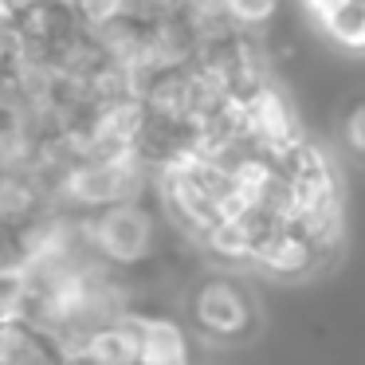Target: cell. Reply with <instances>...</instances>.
<instances>
[{"instance_id":"5b68a950","label":"cell","mask_w":365,"mask_h":365,"mask_svg":"<svg viewBox=\"0 0 365 365\" xmlns=\"http://www.w3.org/2000/svg\"><path fill=\"white\" fill-rule=\"evenodd\" d=\"M138 326V365H189V334L173 318L134 314Z\"/></svg>"},{"instance_id":"9c48e42d","label":"cell","mask_w":365,"mask_h":365,"mask_svg":"<svg viewBox=\"0 0 365 365\" xmlns=\"http://www.w3.org/2000/svg\"><path fill=\"white\" fill-rule=\"evenodd\" d=\"M56 0H0V9H9L12 16H24V12H36V9H48Z\"/></svg>"},{"instance_id":"52a82bcc","label":"cell","mask_w":365,"mask_h":365,"mask_svg":"<svg viewBox=\"0 0 365 365\" xmlns=\"http://www.w3.org/2000/svg\"><path fill=\"white\" fill-rule=\"evenodd\" d=\"M334 142H338L341 158L365 169V91H354L341 103L338 118H334Z\"/></svg>"},{"instance_id":"6da1fadb","label":"cell","mask_w":365,"mask_h":365,"mask_svg":"<svg viewBox=\"0 0 365 365\" xmlns=\"http://www.w3.org/2000/svg\"><path fill=\"white\" fill-rule=\"evenodd\" d=\"M189 326L200 341L216 349L247 346L259 334V302L244 279L228 271L200 275L189 291Z\"/></svg>"},{"instance_id":"7a4b0ae2","label":"cell","mask_w":365,"mask_h":365,"mask_svg":"<svg viewBox=\"0 0 365 365\" xmlns=\"http://www.w3.org/2000/svg\"><path fill=\"white\" fill-rule=\"evenodd\" d=\"M91 228V244L103 255V263H110L114 271L122 267H138L153 255L158 247V216L142 205V200H130V205H114L106 212L87 216Z\"/></svg>"},{"instance_id":"277c9868","label":"cell","mask_w":365,"mask_h":365,"mask_svg":"<svg viewBox=\"0 0 365 365\" xmlns=\"http://www.w3.org/2000/svg\"><path fill=\"white\" fill-rule=\"evenodd\" d=\"M43 208H51V192L43 189V181L32 169L0 173V224L9 232H20L24 224H32Z\"/></svg>"},{"instance_id":"3957f363","label":"cell","mask_w":365,"mask_h":365,"mask_svg":"<svg viewBox=\"0 0 365 365\" xmlns=\"http://www.w3.org/2000/svg\"><path fill=\"white\" fill-rule=\"evenodd\" d=\"M252 267L271 275V279H279V283H294V279H310L318 267H326V259L314 252V244L299 228L287 224V228H271L255 244Z\"/></svg>"},{"instance_id":"ba28073f","label":"cell","mask_w":365,"mask_h":365,"mask_svg":"<svg viewBox=\"0 0 365 365\" xmlns=\"http://www.w3.org/2000/svg\"><path fill=\"white\" fill-rule=\"evenodd\" d=\"M20 51H24V32H20V20L9 9H0V79L16 67Z\"/></svg>"},{"instance_id":"8992f818","label":"cell","mask_w":365,"mask_h":365,"mask_svg":"<svg viewBox=\"0 0 365 365\" xmlns=\"http://www.w3.org/2000/svg\"><path fill=\"white\" fill-rule=\"evenodd\" d=\"M314 20L341 51H365V0H334Z\"/></svg>"}]
</instances>
